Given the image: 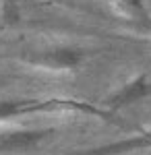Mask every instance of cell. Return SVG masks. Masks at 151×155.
<instances>
[{
  "label": "cell",
  "instance_id": "1",
  "mask_svg": "<svg viewBox=\"0 0 151 155\" xmlns=\"http://www.w3.org/2000/svg\"><path fill=\"white\" fill-rule=\"evenodd\" d=\"M42 137H44V132H37V130H21V132L4 134L0 139V151H23V149H29Z\"/></svg>",
  "mask_w": 151,
  "mask_h": 155
},
{
  "label": "cell",
  "instance_id": "2",
  "mask_svg": "<svg viewBox=\"0 0 151 155\" xmlns=\"http://www.w3.org/2000/svg\"><path fill=\"white\" fill-rule=\"evenodd\" d=\"M147 93H149V83H147L145 77H139L137 81L124 85L118 95H114V104L122 106V104H130V101H139L141 97H145Z\"/></svg>",
  "mask_w": 151,
  "mask_h": 155
},
{
  "label": "cell",
  "instance_id": "3",
  "mask_svg": "<svg viewBox=\"0 0 151 155\" xmlns=\"http://www.w3.org/2000/svg\"><path fill=\"white\" fill-rule=\"evenodd\" d=\"M48 62H52L54 66H60V68H70V66H77L81 62V54L77 50H69V48H62V50H54L48 54Z\"/></svg>",
  "mask_w": 151,
  "mask_h": 155
},
{
  "label": "cell",
  "instance_id": "4",
  "mask_svg": "<svg viewBox=\"0 0 151 155\" xmlns=\"http://www.w3.org/2000/svg\"><path fill=\"white\" fill-rule=\"evenodd\" d=\"M122 6H126L133 15H141L145 17V8H143V0H118Z\"/></svg>",
  "mask_w": 151,
  "mask_h": 155
}]
</instances>
